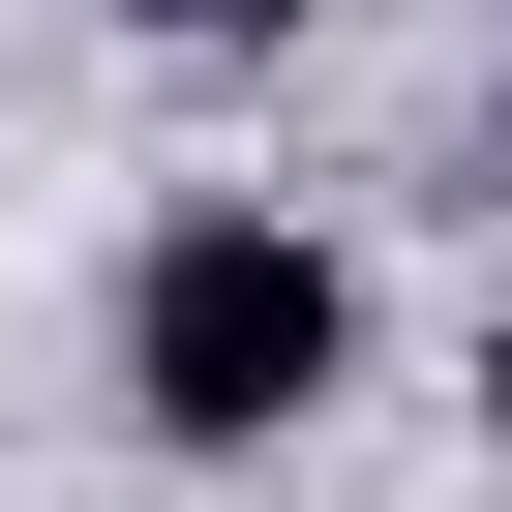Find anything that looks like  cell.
<instances>
[{
  "mask_svg": "<svg viewBox=\"0 0 512 512\" xmlns=\"http://www.w3.org/2000/svg\"><path fill=\"white\" fill-rule=\"evenodd\" d=\"M332 362H362V272H332L302 211H241V181L151 211V272H121V422L151 452H302Z\"/></svg>",
  "mask_w": 512,
  "mask_h": 512,
  "instance_id": "6da1fadb",
  "label": "cell"
},
{
  "mask_svg": "<svg viewBox=\"0 0 512 512\" xmlns=\"http://www.w3.org/2000/svg\"><path fill=\"white\" fill-rule=\"evenodd\" d=\"M121 31H272V0H121Z\"/></svg>",
  "mask_w": 512,
  "mask_h": 512,
  "instance_id": "7a4b0ae2",
  "label": "cell"
}]
</instances>
